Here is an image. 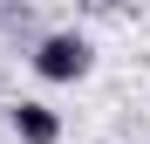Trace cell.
<instances>
[{"instance_id":"cell-1","label":"cell","mask_w":150,"mask_h":144,"mask_svg":"<svg viewBox=\"0 0 150 144\" xmlns=\"http://www.w3.org/2000/svg\"><path fill=\"white\" fill-rule=\"evenodd\" d=\"M34 76L41 82H82L89 76V69H96V48L82 41V34H75V28H55V34H41L34 41Z\"/></svg>"},{"instance_id":"cell-2","label":"cell","mask_w":150,"mask_h":144,"mask_svg":"<svg viewBox=\"0 0 150 144\" xmlns=\"http://www.w3.org/2000/svg\"><path fill=\"white\" fill-rule=\"evenodd\" d=\"M7 124H14L21 144H62V117L48 110V103H34V96H21V103L7 110Z\"/></svg>"}]
</instances>
